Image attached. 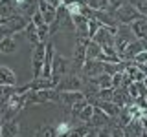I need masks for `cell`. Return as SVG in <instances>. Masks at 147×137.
I'll list each match as a JSON object with an SVG mask.
<instances>
[{
    "instance_id": "cell-3",
    "label": "cell",
    "mask_w": 147,
    "mask_h": 137,
    "mask_svg": "<svg viewBox=\"0 0 147 137\" xmlns=\"http://www.w3.org/2000/svg\"><path fill=\"white\" fill-rule=\"evenodd\" d=\"M114 18L118 20V24L119 26H131L134 20H138V18H142V15L136 11V7L134 6H131L129 2H125L123 6H119L116 11L112 13Z\"/></svg>"
},
{
    "instance_id": "cell-34",
    "label": "cell",
    "mask_w": 147,
    "mask_h": 137,
    "mask_svg": "<svg viewBox=\"0 0 147 137\" xmlns=\"http://www.w3.org/2000/svg\"><path fill=\"white\" fill-rule=\"evenodd\" d=\"M131 6H134L136 7V11L140 13L142 17H145L147 18V0H127Z\"/></svg>"
},
{
    "instance_id": "cell-27",
    "label": "cell",
    "mask_w": 147,
    "mask_h": 137,
    "mask_svg": "<svg viewBox=\"0 0 147 137\" xmlns=\"http://www.w3.org/2000/svg\"><path fill=\"white\" fill-rule=\"evenodd\" d=\"M123 130V137H142L144 134V128L140 126V122H129Z\"/></svg>"
},
{
    "instance_id": "cell-8",
    "label": "cell",
    "mask_w": 147,
    "mask_h": 137,
    "mask_svg": "<svg viewBox=\"0 0 147 137\" xmlns=\"http://www.w3.org/2000/svg\"><path fill=\"white\" fill-rule=\"evenodd\" d=\"M28 24H30V18L24 17V15H20V13H15L13 17L6 18V26L9 27V31H11L13 35H15V33H22V31L26 29Z\"/></svg>"
},
{
    "instance_id": "cell-16",
    "label": "cell",
    "mask_w": 147,
    "mask_h": 137,
    "mask_svg": "<svg viewBox=\"0 0 147 137\" xmlns=\"http://www.w3.org/2000/svg\"><path fill=\"white\" fill-rule=\"evenodd\" d=\"M37 11L42 15L44 22L48 26H52L53 22H55V18H57V9H53L52 6H48L44 0H39V2H37Z\"/></svg>"
},
{
    "instance_id": "cell-15",
    "label": "cell",
    "mask_w": 147,
    "mask_h": 137,
    "mask_svg": "<svg viewBox=\"0 0 147 137\" xmlns=\"http://www.w3.org/2000/svg\"><path fill=\"white\" fill-rule=\"evenodd\" d=\"M57 86V80L53 77L50 79H44V77H39V79H33L28 84V90L30 91H40V90H53Z\"/></svg>"
},
{
    "instance_id": "cell-41",
    "label": "cell",
    "mask_w": 147,
    "mask_h": 137,
    "mask_svg": "<svg viewBox=\"0 0 147 137\" xmlns=\"http://www.w3.org/2000/svg\"><path fill=\"white\" fill-rule=\"evenodd\" d=\"M85 137H98V128H90Z\"/></svg>"
},
{
    "instance_id": "cell-42",
    "label": "cell",
    "mask_w": 147,
    "mask_h": 137,
    "mask_svg": "<svg viewBox=\"0 0 147 137\" xmlns=\"http://www.w3.org/2000/svg\"><path fill=\"white\" fill-rule=\"evenodd\" d=\"M2 119H4V108L0 106V122H2Z\"/></svg>"
},
{
    "instance_id": "cell-4",
    "label": "cell",
    "mask_w": 147,
    "mask_h": 137,
    "mask_svg": "<svg viewBox=\"0 0 147 137\" xmlns=\"http://www.w3.org/2000/svg\"><path fill=\"white\" fill-rule=\"evenodd\" d=\"M132 40H136V39H134V35H132L131 27H129V26H118L116 37H114V48H116V53H118L119 59H121L125 48L132 42Z\"/></svg>"
},
{
    "instance_id": "cell-31",
    "label": "cell",
    "mask_w": 147,
    "mask_h": 137,
    "mask_svg": "<svg viewBox=\"0 0 147 137\" xmlns=\"http://www.w3.org/2000/svg\"><path fill=\"white\" fill-rule=\"evenodd\" d=\"M15 49H17V42H15V39H13V37L4 39L2 42H0V53L11 55V53H15Z\"/></svg>"
},
{
    "instance_id": "cell-1",
    "label": "cell",
    "mask_w": 147,
    "mask_h": 137,
    "mask_svg": "<svg viewBox=\"0 0 147 137\" xmlns=\"http://www.w3.org/2000/svg\"><path fill=\"white\" fill-rule=\"evenodd\" d=\"M44 102H61V91L57 90H40V91H28L26 93V104L24 108L39 106Z\"/></svg>"
},
{
    "instance_id": "cell-26",
    "label": "cell",
    "mask_w": 147,
    "mask_h": 137,
    "mask_svg": "<svg viewBox=\"0 0 147 137\" xmlns=\"http://www.w3.org/2000/svg\"><path fill=\"white\" fill-rule=\"evenodd\" d=\"M101 53H103L101 46H98L94 40H88V42H86V61H98L101 57Z\"/></svg>"
},
{
    "instance_id": "cell-6",
    "label": "cell",
    "mask_w": 147,
    "mask_h": 137,
    "mask_svg": "<svg viewBox=\"0 0 147 137\" xmlns=\"http://www.w3.org/2000/svg\"><path fill=\"white\" fill-rule=\"evenodd\" d=\"M70 71H74L72 61H68V59L64 57V55H61V53H55L53 55V64H52V77L59 82L63 77H66Z\"/></svg>"
},
{
    "instance_id": "cell-17",
    "label": "cell",
    "mask_w": 147,
    "mask_h": 137,
    "mask_svg": "<svg viewBox=\"0 0 147 137\" xmlns=\"http://www.w3.org/2000/svg\"><path fill=\"white\" fill-rule=\"evenodd\" d=\"M129 27H131V31H132L136 40H147V18L145 17L134 20Z\"/></svg>"
},
{
    "instance_id": "cell-21",
    "label": "cell",
    "mask_w": 147,
    "mask_h": 137,
    "mask_svg": "<svg viewBox=\"0 0 147 137\" xmlns=\"http://www.w3.org/2000/svg\"><path fill=\"white\" fill-rule=\"evenodd\" d=\"M127 93H129V97L134 100V102H136L138 99H142V97L147 93V90H145V86H144V80L131 82V84L127 86Z\"/></svg>"
},
{
    "instance_id": "cell-5",
    "label": "cell",
    "mask_w": 147,
    "mask_h": 137,
    "mask_svg": "<svg viewBox=\"0 0 147 137\" xmlns=\"http://www.w3.org/2000/svg\"><path fill=\"white\" fill-rule=\"evenodd\" d=\"M86 42H88V39L76 37V46H74V53H72V59H70L74 71H79L81 73L83 64L86 62Z\"/></svg>"
},
{
    "instance_id": "cell-32",
    "label": "cell",
    "mask_w": 147,
    "mask_h": 137,
    "mask_svg": "<svg viewBox=\"0 0 147 137\" xmlns=\"http://www.w3.org/2000/svg\"><path fill=\"white\" fill-rule=\"evenodd\" d=\"M70 130H72V126H70V121H68V119H63V121L55 126V134H57V137L68 135V134H70Z\"/></svg>"
},
{
    "instance_id": "cell-29",
    "label": "cell",
    "mask_w": 147,
    "mask_h": 137,
    "mask_svg": "<svg viewBox=\"0 0 147 137\" xmlns=\"http://www.w3.org/2000/svg\"><path fill=\"white\" fill-rule=\"evenodd\" d=\"M92 11H109V0H81Z\"/></svg>"
},
{
    "instance_id": "cell-14",
    "label": "cell",
    "mask_w": 147,
    "mask_h": 137,
    "mask_svg": "<svg viewBox=\"0 0 147 137\" xmlns=\"http://www.w3.org/2000/svg\"><path fill=\"white\" fill-rule=\"evenodd\" d=\"M13 2H15L17 13H20V15L31 18L33 13L37 11V2H39V0H13Z\"/></svg>"
},
{
    "instance_id": "cell-25",
    "label": "cell",
    "mask_w": 147,
    "mask_h": 137,
    "mask_svg": "<svg viewBox=\"0 0 147 137\" xmlns=\"http://www.w3.org/2000/svg\"><path fill=\"white\" fill-rule=\"evenodd\" d=\"M17 13L13 0H0V18H9Z\"/></svg>"
},
{
    "instance_id": "cell-7",
    "label": "cell",
    "mask_w": 147,
    "mask_h": 137,
    "mask_svg": "<svg viewBox=\"0 0 147 137\" xmlns=\"http://www.w3.org/2000/svg\"><path fill=\"white\" fill-rule=\"evenodd\" d=\"M44 57H46V42L33 46V51H31V73H33V79H39L40 73H42Z\"/></svg>"
},
{
    "instance_id": "cell-35",
    "label": "cell",
    "mask_w": 147,
    "mask_h": 137,
    "mask_svg": "<svg viewBox=\"0 0 147 137\" xmlns=\"http://www.w3.org/2000/svg\"><path fill=\"white\" fill-rule=\"evenodd\" d=\"M88 130H90V126H88V124H83V126L72 128V130H70V134H68L66 137H85Z\"/></svg>"
},
{
    "instance_id": "cell-46",
    "label": "cell",
    "mask_w": 147,
    "mask_h": 137,
    "mask_svg": "<svg viewBox=\"0 0 147 137\" xmlns=\"http://www.w3.org/2000/svg\"><path fill=\"white\" fill-rule=\"evenodd\" d=\"M64 137H66V135H64Z\"/></svg>"
},
{
    "instance_id": "cell-39",
    "label": "cell",
    "mask_w": 147,
    "mask_h": 137,
    "mask_svg": "<svg viewBox=\"0 0 147 137\" xmlns=\"http://www.w3.org/2000/svg\"><path fill=\"white\" fill-rule=\"evenodd\" d=\"M110 135L112 137H123V130L119 126H112L110 128Z\"/></svg>"
},
{
    "instance_id": "cell-40",
    "label": "cell",
    "mask_w": 147,
    "mask_h": 137,
    "mask_svg": "<svg viewBox=\"0 0 147 137\" xmlns=\"http://www.w3.org/2000/svg\"><path fill=\"white\" fill-rule=\"evenodd\" d=\"M48 6H52L53 9H59V7H63V0H44Z\"/></svg>"
},
{
    "instance_id": "cell-23",
    "label": "cell",
    "mask_w": 147,
    "mask_h": 137,
    "mask_svg": "<svg viewBox=\"0 0 147 137\" xmlns=\"http://www.w3.org/2000/svg\"><path fill=\"white\" fill-rule=\"evenodd\" d=\"M26 37V40L30 42L31 46H37V44H40V39H39V31H37V26L33 24V22L30 20V24L26 26V29L22 31Z\"/></svg>"
},
{
    "instance_id": "cell-45",
    "label": "cell",
    "mask_w": 147,
    "mask_h": 137,
    "mask_svg": "<svg viewBox=\"0 0 147 137\" xmlns=\"http://www.w3.org/2000/svg\"><path fill=\"white\" fill-rule=\"evenodd\" d=\"M0 137H2V122H0Z\"/></svg>"
},
{
    "instance_id": "cell-28",
    "label": "cell",
    "mask_w": 147,
    "mask_h": 137,
    "mask_svg": "<svg viewBox=\"0 0 147 137\" xmlns=\"http://www.w3.org/2000/svg\"><path fill=\"white\" fill-rule=\"evenodd\" d=\"M94 110H96V106H94V104L86 102L85 106H83V108L79 110V113L76 115V119H79V121H83L85 124H88V121L92 119V115H94Z\"/></svg>"
},
{
    "instance_id": "cell-11",
    "label": "cell",
    "mask_w": 147,
    "mask_h": 137,
    "mask_svg": "<svg viewBox=\"0 0 147 137\" xmlns=\"http://www.w3.org/2000/svg\"><path fill=\"white\" fill-rule=\"evenodd\" d=\"M103 73V62L101 61H86L81 68V75L85 79H92L96 75H101Z\"/></svg>"
},
{
    "instance_id": "cell-13",
    "label": "cell",
    "mask_w": 147,
    "mask_h": 137,
    "mask_svg": "<svg viewBox=\"0 0 147 137\" xmlns=\"http://www.w3.org/2000/svg\"><path fill=\"white\" fill-rule=\"evenodd\" d=\"M81 100H86L83 91H61V104L68 110H70L74 104L81 102Z\"/></svg>"
},
{
    "instance_id": "cell-22",
    "label": "cell",
    "mask_w": 147,
    "mask_h": 137,
    "mask_svg": "<svg viewBox=\"0 0 147 137\" xmlns=\"http://www.w3.org/2000/svg\"><path fill=\"white\" fill-rule=\"evenodd\" d=\"M2 137H20V126L17 121L2 122Z\"/></svg>"
},
{
    "instance_id": "cell-10",
    "label": "cell",
    "mask_w": 147,
    "mask_h": 137,
    "mask_svg": "<svg viewBox=\"0 0 147 137\" xmlns=\"http://www.w3.org/2000/svg\"><path fill=\"white\" fill-rule=\"evenodd\" d=\"M144 49H147V46H145L144 40H132V42H131V44H129L127 48H125V51H123V55H121V61L132 62L136 55H138V53H142Z\"/></svg>"
},
{
    "instance_id": "cell-12",
    "label": "cell",
    "mask_w": 147,
    "mask_h": 137,
    "mask_svg": "<svg viewBox=\"0 0 147 137\" xmlns=\"http://www.w3.org/2000/svg\"><path fill=\"white\" fill-rule=\"evenodd\" d=\"M72 20H74V33H76V37L88 39V18L85 15H76V17H72Z\"/></svg>"
},
{
    "instance_id": "cell-38",
    "label": "cell",
    "mask_w": 147,
    "mask_h": 137,
    "mask_svg": "<svg viewBox=\"0 0 147 137\" xmlns=\"http://www.w3.org/2000/svg\"><path fill=\"white\" fill-rule=\"evenodd\" d=\"M98 137H112V135H110V126L98 128Z\"/></svg>"
},
{
    "instance_id": "cell-20",
    "label": "cell",
    "mask_w": 147,
    "mask_h": 137,
    "mask_svg": "<svg viewBox=\"0 0 147 137\" xmlns=\"http://www.w3.org/2000/svg\"><path fill=\"white\" fill-rule=\"evenodd\" d=\"M90 84H94L98 90H107V88H112V75L109 73H101V75H96L92 79H86Z\"/></svg>"
},
{
    "instance_id": "cell-30",
    "label": "cell",
    "mask_w": 147,
    "mask_h": 137,
    "mask_svg": "<svg viewBox=\"0 0 147 137\" xmlns=\"http://www.w3.org/2000/svg\"><path fill=\"white\" fill-rule=\"evenodd\" d=\"M15 91H17V86H0V106L2 108L6 106Z\"/></svg>"
},
{
    "instance_id": "cell-9",
    "label": "cell",
    "mask_w": 147,
    "mask_h": 137,
    "mask_svg": "<svg viewBox=\"0 0 147 137\" xmlns=\"http://www.w3.org/2000/svg\"><path fill=\"white\" fill-rule=\"evenodd\" d=\"M90 104H94L96 108H99L101 112H103L105 115H109L112 121H116L118 115H119V112H121V108H119L118 104H114L112 100H99V99H96V100H92Z\"/></svg>"
},
{
    "instance_id": "cell-44",
    "label": "cell",
    "mask_w": 147,
    "mask_h": 137,
    "mask_svg": "<svg viewBox=\"0 0 147 137\" xmlns=\"http://www.w3.org/2000/svg\"><path fill=\"white\" fill-rule=\"evenodd\" d=\"M144 86H145V90H147V77L144 79Z\"/></svg>"
},
{
    "instance_id": "cell-43",
    "label": "cell",
    "mask_w": 147,
    "mask_h": 137,
    "mask_svg": "<svg viewBox=\"0 0 147 137\" xmlns=\"http://www.w3.org/2000/svg\"><path fill=\"white\" fill-rule=\"evenodd\" d=\"M144 102H145V108H147V93L144 95Z\"/></svg>"
},
{
    "instance_id": "cell-36",
    "label": "cell",
    "mask_w": 147,
    "mask_h": 137,
    "mask_svg": "<svg viewBox=\"0 0 147 137\" xmlns=\"http://www.w3.org/2000/svg\"><path fill=\"white\" fill-rule=\"evenodd\" d=\"M101 27V24L96 18H88V39H92L96 33H98V29Z\"/></svg>"
},
{
    "instance_id": "cell-18",
    "label": "cell",
    "mask_w": 147,
    "mask_h": 137,
    "mask_svg": "<svg viewBox=\"0 0 147 137\" xmlns=\"http://www.w3.org/2000/svg\"><path fill=\"white\" fill-rule=\"evenodd\" d=\"M110 122H112V119H110L109 115H105L99 108H96L94 115H92V119L88 121V126L90 128H103V126H110V128H112Z\"/></svg>"
},
{
    "instance_id": "cell-24",
    "label": "cell",
    "mask_w": 147,
    "mask_h": 137,
    "mask_svg": "<svg viewBox=\"0 0 147 137\" xmlns=\"http://www.w3.org/2000/svg\"><path fill=\"white\" fill-rule=\"evenodd\" d=\"M123 71L127 73V77H129V79H131L132 82H138V80H144V79H145L144 71H142L134 62H129V64H127V68H125Z\"/></svg>"
},
{
    "instance_id": "cell-37",
    "label": "cell",
    "mask_w": 147,
    "mask_h": 137,
    "mask_svg": "<svg viewBox=\"0 0 147 137\" xmlns=\"http://www.w3.org/2000/svg\"><path fill=\"white\" fill-rule=\"evenodd\" d=\"M125 2H127V0H109V11H110V13H114L119 6H123Z\"/></svg>"
},
{
    "instance_id": "cell-2",
    "label": "cell",
    "mask_w": 147,
    "mask_h": 137,
    "mask_svg": "<svg viewBox=\"0 0 147 137\" xmlns=\"http://www.w3.org/2000/svg\"><path fill=\"white\" fill-rule=\"evenodd\" d=\"M83 88H85V77L79 71H70L55 86L57 91H83Z\"/></svg>"
},
{
    "instance_id": "cell-19",
    "label": "cell",
    "mask_w": 147,
    "mask_h": 137,
    "mask_svg": "<svg viewBox=\"0 0 147 137\" xmlns=\"http://www.w3.org/2000/svg\"><path fill=\"white\" fill-rule=\"evenodd\" d=\"M0 86H17V73L7 66H0Z\"/></svg>"
},
{
    "instance_id": "cell-33",
    "label": "cell",
    "mask_w": 147,
    "mask_h": 137,
    "mask_svg": "<svg viewBox=\"0 0 147 137\" xmlns=\"http://www.w3.org/2000/svg\"><path fill=\"white\" fill-rule=\"evenodd\" d=\"M33 137H57V134H55V128H53V126L44 124V126H40L39 130L35 132Z\"/></svg>"
}]
</instances>
